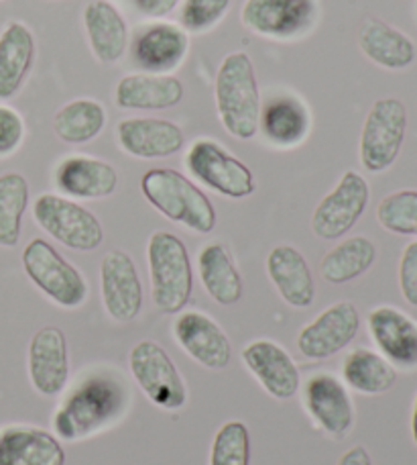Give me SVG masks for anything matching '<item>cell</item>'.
I'll return each mask as SVG.
<instances>
[{"label":"cell","mask_w":417,"mask_h":465,"mask_svg":"<svg viewBox=\"0 0 417 465\" xmlns=\"http://www.w3.org/2000/svg\"><path fill=\"white\" fill-rule=\"evenodd\" d=\"M132 60L149 74H171L189 54V33L170 21L141 27L131 45Z\"/></svg>","instance_id":"e0dca14e"},{"label":"cell","mask_w":417,"mask_h":465,"mask_svg":"<svg viewBox=\"0 0 417 465\" xmlns=\"http://www.w3.org/2000/svg\"><path fill=\"white\" fill-rule=\"evenodd\" d=\"M141 193L165 219L198 235H208L216 227V209L196 182L173 168H151L141 178Z\"/></svg>","instance_id":"3957f363"},{"label":"cell","mask_w":417,"mask_h":465,"mask_svg":"<svg viewBox=\"0 0 417 465\" xmlns=\"http://www.w3.org/2000/svg\"><path fill=\"white\" fill-rule=\"evenodd\" d=\"M147 262L157 311L181 312L194 292V270L186 243L171 231H155L147 243Z\"/></svg>","instance_id":"277c9868"},{"label":"cell","mask_w":417,"mask_h":465,"mask_svg":"<svg viewBox=\"0 0 417 465\" xmlns=\"http://www.w3.org/2000/svg\"><path fill=\"white\" fill-rule=\"evenodd\" d=\"M173 335L183 351L202 368L220 371L230 365V339L210 314L202 311L178 312V319L173 322Z\"/></svg>","instance_id":"5bb4252c"},{"label":"cell","mask_w":417,"mask_h":465,"mask_svg":"<svg viewBox=\"0 0 417 465\" xmlns=\"http://www.w3.org/2000/svg\"><path fill=\"white\" fill-rule=\"evenodd\" d=\"M116 143L137 160H163L179 153L186 135L178 123L160 116H129L116 124Z\"/></svg>","instance_id":"9a60e30c"},{"label":"cell","mask_w":417,"mask_h":465,"mask_svg":"<svg viewBox=\"0 0 417 465\" xmlns=\"http://www.w3.org/2000/svg\"><path fill=\"white\" fill-rule=\"evenodd\" d=\"M100 292L104 311L116 322L135 321L143 311V282L132 257L122 249H112L100 262Z\"/></svg>","instance_id":"7c38bea8"},{"label":"cell","mask_w":417,"mask_h":465,"mask_svg":"<svg viewBox=\"0 0 417 465\" xmlns=\"http://www.w3.org/2000/svg\"><path fill=\"white\" fill-rule=\"evenodd\" d=\"M267 276L283 302L294 309H307L315 298L314 273L305 255L294 245H277L267 255Z\"/></svg>","instance_id":"d4e9b609"},{"label":"cell","mask_w":417,"mask_h":465,"mask_svg":"<svg viewBox=\"0 0 417 465\" xmlns=\"http://www.w3.org/2000/svg\"><path fill=\"white\" fill-rule=\"evenodd\" d=\"M198 273L206 294L214 302L232 306L243 298V278L228 249L218 241L204 245L198 253Z\"/></svg>","instance_id":"f1b7e54d"},{"label":"cell","mask_w":417,"mask_h":465,"mask_svg":"<svg viewBox=\"0 0 417 465\" xmlns=\"http://www.w3.org/2000/svg\"><path fill=\"white\" fill-rule=\"evenodd\" d=\"M412 437H413V443L417 447V396H415L413 412H412Z\"/></svg>","instance_id":"60d3db41"},{"label":"cell","mask_w":417,"mask_h":465,"mask_svg":"<svg viewBox=\"0 0 417 465\" xmlns=\"http://www.w3.org/2000/svg\"><path fill=\"white\" fill-rule=\"evenodd\" d=\"M216 113L230 137L250 141L258 133L261 90L253 57L247 52L224 55L214 80Z\"/></svg>","instance_id":"7a4b0ae2"},{"label":"cell","mask_w":417,"mask_h":465,"mask_svg":"<svg viewBox=\"0 0 417 465\" xmlns=\"http://www.w3.org/2000/svg\"><path fill=\"white\" fill-rule=\"evenodd\" d=\"M183 96L186 88L171 74H127L114 88V104L122 111L173 109L183 101Z\"/></svg>","instance_id":"cb8c5ba5"},{"label":"cell","mask_w":417,"mask_h":465,"mask_svg":"<svg viewBox=\"0 0 417 465\" xmlns=\"http://www.w3.org/2000/svg\"><path fill=\"white\" fill-rule=\"evenodd\" d=\"M178 5L179 0H137L139 11L151 16V19H163V16L173 13Z\"/></svg>","instance_id":"f35d334b"},{"label":"cell","mask_w":417,"mask_h":465,"mask_svg":"<svg viewBox=\"0 0 417 465\" xmlns=\"http://www.w3.org/2000/svg\"><path fill=\"white\" fill-rule=\"evenodd\" d=\"M320 0H245L240 23L269 41H299L320 21Z\"/></svg>","instance_id":"9c48e42d"},{"label":"cell","mask_w":417,"mask_h":465,"mask_svg":"<svg viewBox=\"0 0 417 465\" xmlns=\"http://www.w3.org/2000/svg\"><path fill=\"white\" fill-rule=\"evenodd\" d=\"M27 370L33 388L41 396L62 394L70 380L68 339L62 329L49 325L31 337Z\"/></svg>","instance_id":"ac0fdd59"},{"label":"cell","mask_w":417,"mask_h":465,"mask_svg":"<svg viewBox=\"0 0 417 465\" xmlns=\"http://www.w3.org/2000/svg\"><path fill=\"white\" fill-rule=\"evenodd\" d=\"M369 333L381 355L403 370L417 368V322L395 306H377L369 312Z\"/></svg>","instance_id":"7402d4cb"},{"label":"cell","mask_w":417,"mask_h":465,"mask_svg":"<svg viewBox=\"0 0 417 465\" xmlns=\"http://www.w3.org/2000/svg\"><path fill=\"white\" fill-rule=\"evenodd\" d=\"M230 5L232 0H183L179 25L188 33L202 35L212 31L227 16Z\"/></svg>","instance_id":"d590c367"},{"label":"cell","mask_w":417,"mask_h":465,"mask_svg":"<svg viewBox=\"0 0 417 465\" xmlns=\"http://www.w3.org/2000/svg\"><path fill=\"white\" fill-rule=\"evenodd\" d=\"M312 131V113L297 94H269L261 103L258 133L277 149H294L302 145Z\"/></svg>","instance_id":"d6986e66"},{"label":"cell","mask_w":417,"mask_h":465,"mask_svg":"<svg viewBox=\"0 0 417 465\" xmlns=\"http://www.w3.org/2000/svg\"><path fill=\"white\" fill-rule=\"evenodd\" d=\"M342 378L356 392L366 396L385 394L397 381L395 365L389 363L381 353L358 347L342 361Z\"/></svg>","instance_id":"1f68e13d"},{"label":"cell","mask_w":417,"mask_h":465,"mask_svg":"<svg viewBox=\"0 0 417 465\" xmlns=\"http://www.w3.org/2000/svg\"><path fill=\"white\" fill-rule=\"evenodd\" d=\"M243 361L248 371L269 396L277 401H289L302 384L297 363L286 349L271 339H255L245 345Z\"/></svg>","instance_id":"ffe728a7"},{"label":"cell","mask_w":417,"mask_h":465,"mask_svg":"<svg viewBox=\"0 0 417 465\" xmlns=\"http://www.w3.org/2000/svg\"><path fill=\"white\" fill-rule=\"evenodd\" d=\"M379 225L393 235L417 237V190H397L377 206Z\"/></svg>","instance_id":"836d02e7"},{"label":"cell","mask_w":417,"mask_h":465,"mask_svg":"<svg viewBox=\"0 0 417 465\" xmlns=\"http://www.w3.org/2000/svg\"><path fill=\"white\" fill-rule=\"evenodd\" d=\"M29 206V182L19 172L0 176V247H16Z\"/></svg>","instance_id":"d6a6232c"},{"label":"cell","mask_w":417,"mask_h":465,"mask_svg":"<svg viewBox=\"0 0 417 465\" xmlns=\"http://www.w3.org/2000/svg\"><path fill=\"white\" fill-rule=\"evenodd\" d=\"M37 55L35 35L23 21H11L0 31V101L19 94Z\"/></svg>","instance_id":"4316f807"},{"label":"cell","mask_w":417,"mask_h":465,"mask_svg":"<svg viewBox=\"0 0 417 465\" xmlns=\"http://www.w3.org/2000/svg\"><path fill=\"white\" fill-rule=\"evenodd\" d=\"M33 219L49 237L73 252H94L104 241L102 223L68 196L45 193L33 203Z\"/></svg>","instance_id":"ba28073f"},{"label":"cell","mask_w":417,"mask_h":465,"mask_svg":"<svg viewBox=\"0 0 417 465\" xmlns=\"http://www.w3.org/2000/svg\"><path fill=\"white\" fill-rule=\"evenodd\" d=\"M361 329V312L348 301H340L324 309L310 325L297 335V349L305 360H328L354 341Z\"/></svg>","instance_id":"4fadbf2b"},{"label":"cell","mask_w":417,"mask_h":465,"mask_svg":"<svg viewBox=\"0 0 417 465\" xmlns=\"http://www.w3.org/2000/svg\"><path fill=\"white\" fill-rule=\"evenodd\" d=\"M132 378L145 396L163 411H179L188 402V388L171 357L155 341H139L129 353Z\"/></svg>","instance_id":"30bf717a"},{"label":"cell","mask_w":417,"mask_h":465,"mask_svg":"<svg viewBox=\"0 0 417 465\" xmlns=\"http://www.w3.org/2000/svg\"><path fill=\"white\" fill-rule=\"evenodd\" d=\"M407 133V109L395 96H383L373 103L358 141L361 165L371 173L389 170L402 153Z\"/></svg>","instance_id":"52a82bcc"},{"label":"cell","mask_w":417,"mask_h":465,"mask_svg":"<svg viewBox=\"0 0 417 465\" xmlns=\"http://www.w3.org/2000/svg\"><path fill=\"white\" fill-rule=\"evenodd\" d=\"M24 139V119L19 111L0 104V157L15 153Z\"/></svg>","instance_id":"8d00e7d4"},{"label":"cell","mask_w":417,"mask_h":465,"mask_svg":"<svg viewBox=\"0 0 417 465\" xmlns=\"http://www.w3.org/2000/svg\"><path fill=\"white\" fill-rule=\"evenodd\" d=\"M304 406L324 433L344 439L354 425V404L344 384L328 371H318L305 380Z\"/></svg>","instance_id":"2e32d148"},{"label":"cell","mask_w":417,"mask_h":465,"mask_svg":"<svg viewBox=\"0 0 417 465\" xmlns=\"http://www.w3.org/2000/svg\"><path fill=\"white\" fill-rule=\"evenodd\" d=\"M358 47L366 60L391 72L407 70L417 57V47L410 35L374 16L363 21L358 31Z\"/></svg>","instance_id":"83f0119b"},{"label":"cell","mask_w":417,"mask_h":465,"mask_svg":"<svg viewBox=\"0 0 417 465\" xmlns=\"http://www.w3.org/2000/svg\"><path fill=\"white\" fill-rule=\"evenodd\" d=\"M83 29L92 54L104 65L119 64L131 44L129 23L111 0H90L83 6Z\"/></svg>","instance_id":"603a6c76"},{"label":"cell","mask_w":417,"mask_h":465,"mask_svg":"<svg viewBox=\"0 0 417 465\" xmlns=\"http://www.w3.org/2000/svg\"><path fill=\"white\" fill-rule=\"evenodd\" d=\"M53 182L72 201H100L116 193L119 172L112 163L92 155H68L57 163Z\"/></svg>","instance_id":"44dd1931"},{"label":"cell","mask_w":417,"mask_h":465,"mask_svg":"<svg viewBox=\"0 0 417 465\" xmlns=\"http://www.w3.org/2000/svg\"><path fill=\"white\" fill-rule=\"evenodd\" d=\"M208 465H250V433L245 422L228 420L216 430Z\"/></svg>","instance_id":"e575fe53"},{"label":"cell","mask_w":417,"mask_h":465,"mask_svg":"<svg viewBox=\"0 0 417 465\" xmlns=\"http://www.w3.org/2000/svg\"><path fill=\"white\" fill-rule=\"evenodd\" d=\"M129 392L112 373L96 371L83 378L60 404L53 417V430L63 441H80L102 430L121 417Z\"/></svg>","instance_id":"6da1fadb"},{"label":"cell","mask_w":417,"mask_h":465,"mask_svg":"<svg viewBox=\"0 0 417 465\" xmlns=\"http://www.w3.org/2000/svg\"><path fill=\"white\" fill-rule=\"evenodd\" d=\"M399 290L405 302L417 309V241L405 245L399 260Z\"/></svg>","instance_id":"74e56055"},{"label":"cell","mask_w":417,"mask_h":465,"mask_svg":"<svg viewBox=\"0 0 417 465\" xmlns=\"http://www.w3.org/2000/svg\"><path fill=\"white\" fill-rule=\"evenodd\" d=\"M186 168L199 184L230 201H243L257 190L253 170L214 139L199 137L189 145Z\"/></svg>","instance_id":"8992f818"},{"label":"cell","mask_w":417,"mask_h":465,"mask_svg":"<svg viewBox=\"0 0 417 465\" xmlns=\"http://www.w3.org/2000/svg\"><path fill=\"white\" fill-rule=\"evenodd\" d=\"M0 465H65L57 435L29 425L0 429Z\"/></svg>","instance_id":"484cf974"},{"label":"cell","mask_w":417,"mask_h":465,"mask_svg":"<svg viewBox=\"0 0 417 465\" xmlns=\"http://www.w3.org/2000/svg\"><path fill=\"white\" fill-rule=\"evenodd\" d=\"M23 270L39 292L62 309H78L88 298V282L49 241L31 239L21 255Z\"/></svg>","instance_id":"5b68a950"},{"label":"cell","mask_w":417,"mask_h":465,"mask_svg":"<svg viewBox=\"0 0 417 465\" xmlns=\"http://www.w3.org/2000/svg\"><path fill=\"white\" fill-rule=\"evenodd\" d=\"M377 260V245L369 237L354 235L340 241L322 257L320 273L328 284H348L373 268Z\"/></svg>","instance_id":"f546056e"},{"label":"cell","mask_w":417,"mask_h":465,"mask_svg":"<svg viewBox=\"0 0 417 465\" xmlns=\"http://www.w3.org/2000/svg\"><path fill=\"white\" fill-rule=\"evenodd\" d=\"M371 188L361 173L346 170L330 193L322 198L312 214V231L315 237L336 241L348 235L366 211Z\"/></svg>","instance_id":"8fae6325"},{"label":"cell","mask_w":417,"mask_h":465,"mask_svg":"<svg viewBox=\"0 0 417 465\" xmlns=\"http://www.w3.org/2000/svg\"><path fill=\"white\" fill-rule=\"evenodd\" d=\"M108 114L104 104L94 98H73L60 106L53 116V131L63 143L83 145L104 131Z\"/></svg>","instance_id":"4dcf8cb0"},{"label":"cell","mask_w":417,"mask_h":465,"mask_svg":"<svg viewBox=\"0 0 417 465\" xmlns=\"http://www.w3.org/2000/svg\"><path fill=\"white\" fill-rule=\"evenodd\" d=\"M338 465H374L369 451L364 450L363 445H356L353 450H348L346 453H342V458L338 460Z\"/></svg>","instance_id":"ab89813d"}]
</instances>
